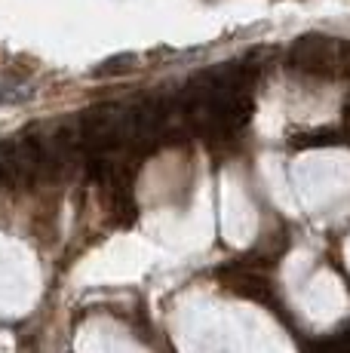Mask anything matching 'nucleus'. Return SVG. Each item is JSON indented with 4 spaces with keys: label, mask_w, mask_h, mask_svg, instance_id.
<instances>
[{
    "label": "nucleus",
    "mask_w": 350,
    "mask_h": 353,
    "mask_svg": "<svg viewBox=\"0 0 350 353\" xmlns=\"http://www.w3.org/2000/svg\"><path fill=\"white\" fill-rule=\"evenodd\" d=\"M132 65H136V59L132 56H117V59H111V62H105L96 74H120V71H130Z\"/></svg>",
    "instance_id": "nucleus-1"
}]
</instances>
